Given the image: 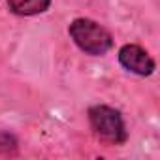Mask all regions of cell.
I'll use <instances>...</instances> for the list:
<instances>
[{
	"label": "cell",
	"mask_w": 160,
	"mask_h": 160,
	"mask_svg": "<svg viewBox=\"0 0 160 160\" xmlns=\"http://www.w3.org/2000/svg\"><path fill=\"white\" fill-rule=\"evenodd\" d=\"M119 62L124 70L141 77L151 75L156 68L152 57L141 45H136V43H126L119 49Z\"/></svg>",
	"instance_id": "cell-3"
},
{
	"label": "cell",
	"mask_w": 160,
	"mask_h": 160,
	"mask_svg": "<svg viewBox=\"0 0 160 160\" xmlns=\"http://www.w3.org/2000/svg\"><path fill=\"white\" fill-rule=\"evenodd\" d=\"M68 32L79 49L92 57H102L113 47V36L109 30L87 17L73 19L68 27Z\"/></svg>",
	"instance_id": "cell-1"
},
{
	"label": "cell",
	"mask_w": 160,
	"mask_h": 160,
	"mask_svg": "<svg viewBox=\"0 0 160 160\" xmlns=\"http://www.w3.org/2000/svg\"><path fill=\"white\" fill-rule=\"evenodd\" d=\"M15 149H17V139L12 134H8V132L0 134V152L10 154V152H15Z\"/></svg>",
	"instance_id": "cell-5"
},
{
	"label": "cell",
	"mask_w": 160,
	"mask_h": 160,
	"mask_svg": "<svg viewBox=\"0 0 160 160\" xmlns=\"http://www.w3.org/2000/svg\"><path fill=\"white\" fill-rule=\"evenodd\" d=\"M89 122L92 134L109 145H121L126 141V126L119 109L109 106H92L89 109Z\"/></svg>",
	"instance_id": "cell-2"
},
{
	"label": "cell",
	"mask_w": 160,
	"mask_h": 160,
	"mask_svg": "<svg viewBox=\"0 0 160 160\" xmlns=\"http://www.w3.org/2000/svg\"><path fill=\"white\" fill-rule=\"evenodd\" d=\"M51 0H8V8L12 13L21 17H30L47 12Z\"/></svg>",
	"instance_id": "cell-4"
}]
</instances>
